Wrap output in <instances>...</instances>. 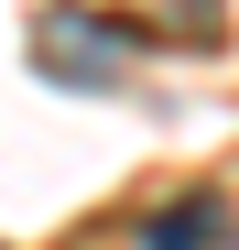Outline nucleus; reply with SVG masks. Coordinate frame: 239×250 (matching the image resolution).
Returning a JSON list of instances; mask_svg holds the SVG:
<instances>
[{
  "label": "nucleus",
  "mask_w": 239,
  "mask_h": 250,
  "mask_svg": "<svg viewBox=\"0 0 239 250\" xmlns=\"http://www.w3.org/2000/svg\"><path fill=\"white\" fill-rule=\"evenodd\" d=\"M33 65L65 76V87H109V76H120V22H98V11H55V22H33Z\"/></svg>",
  "instance_id": "nucleus-1"
},
{
  "label": "nucleus",
  "mask_w": 239,
  "mask_h": 250,
  "mask_svg": "<svg viewBox=\"0 0 239 250\" xmlns=\"http://www.w3.org/2000/svg\"><path fill=\"white\" fill-rule=\"evenodd\" d=\"M207 239H228V207H207V196H185L141 229V250H207Z\"/></svg>",
  "instance_id": "nucleus-2"
}]
</instances>
